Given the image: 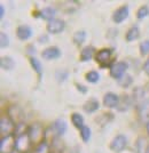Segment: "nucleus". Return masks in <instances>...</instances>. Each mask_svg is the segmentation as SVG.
Returning a JSON list of instances; mask_svg holds the SVG:
<instances>
[{"instance_id": "f257e3e1", "label": "nucleus", "mask_w": 149, "mask_h": 153, "mask_svg": "<svg viewBox=\"0 0 149 153\" xmlns=\"http://www.w3.org/2000/svg\"><path fill=\"white\" fill-rule=\"evenodd\" d=\"M112 54H114V49L112 48H102V49L97 51L95 61H97V63L100 64V66L102 69H106L107 66L110 69L111 66L114 65V63H111Z\"/></svg>"}, {"instance_id": "f03ea898", "label": "nucleus", "mask_w": 149, "mask_h": 153, "mask_svg": "<svg viewBox=\"0 0 149 153\" xmlns=\"http://www.w3.org/2000/svg\"><path fill=\"white\" fill-rule=\"evenodd\" d=\"M28 134L30 136V140L32 143H41L45 140V130L39 122H34L28 128Z\"/></svg>"}, {"instance_id": "7ed1b4c3", "label": "nucleus", "mask_w": 149, "mask_h": 153, "mask_svg": "<svg viewBox=\"0 0 149 153\" xmlns=\"http://www.w3.org/2000/svg\"><path fill=\"white\" fill-rule=\"evenodd\" d=\"M31 144L32 142L30 140L28 131L22 135H19L16 136V140H15V151L19 153H29Z\"/></svg>"}, {"instance_id": "20e7f679", "label": "nucleus", "mask_w": 149, "mask_h": 153, "mask_svg": "<svg viewBox=\"0 0 149 153\" xmlns=\"http://www.w3.org/2000/svg\"><path fill=\"white\" fill-rule=\"evenodd\" d=\"M129 69V64L125 61H118L109 69V74L112 79L119 80L124 74H126V71Z\"/></svg>"}, {"instance_id": "39448f33", "label": "nucleus", "mask_w": 149, "mask_h": 153, "mask_svg": "<svg viewBox=\"0 0 149 153\" xmlns=\"http://www.w3.org/2000/svg\"><path fill=\"white\" fill-rule=\"evenodd\" d=\"M16 129V123L8 117V115H2L0 119V133L1 137L7 136V135H13Z\"/></svg>"}, {"instance_id": "423d86ee", "label": "nucleus", "mask_w": 149, "mask_h": 153, "mask_svg": "<svg viewBox=\"0 0 149 153\" xmlns=\"http://www.w3.org/2000/svg\"><path fill=\"white\" fill-rule=\"evenodd\" d=\"M110 150L115 153H121L127 147V137L123 134L116 135L110 142Z\"/></svg>"}, {"instance_id": "0eeeda50", "label": "nucleus", "mask_w": 149, "mask_h": 153, "mask_svg": "<svg viewBox=\"0 0 149 153\" xmlns=\"http://www.w3.org/2000/svg\"><path fill=\"white\" fill-rule=\"evenodd\" d=\"M15 135H7L2 136L0 140V152L1 153H13L15 152Z\"/></svg>"}, {"instance_id": "6e6552de", "label": "nucleus", "mask_w": 149, "mask_h": 153, "mask_svg": "<svg viewBox=\"0 0 149 153\" xmlns=\"http://www.w3.org/2000/svg\"><path fill=\"white\" fill-rule=\"evenodd\" d=\"M65 29V22L63 19H54L49 22H47L46 30L49 34H58L61 32H63Z\"/></svg>"}, {"instance_id": "1a4fd4ad", "label": "nucleus", "mask_w": 149, "mask_h": 153, "mask_svg": "<svg viewBox=\"0 0 149 153\" xmlns=\"http://www.w3.org/2000/svg\"><path fill=\"white\" fill-rule=\"evenodd\" d=\"M130 15V7L127 5H123V6L118 7L116 10L112 14V22L116 24H121L125 19L129 17Z\"/></svg>"}, {"instance_id": "9d476101", "label": "nucleus", "mask_w": 149, "mask_h": 153, "mask_svg": "<svg viewBox=\"0 0 149 153\" xmlns=\"http://www.w3.org/2000/svg\"><path fill=\"white\" fill-rule=\"evenodd\" d=\"M119 100H121V96L117 95L116 93H112V91H108L106 93L102 98V103L106 108H117L118 104H119Z\"/></svg>"}, {"instance_id": "9b49d317", "label": "nucleus", "mask_w": 149, "mask_h": 153, "mask_svg": "<svg viewBox=\"0 0 149 153\" xmlns=\"http://www.w3.org/2000/svg\"><path fill=\"white\" fill-rule=\"evenodd\" d=\"M62 53L61 49L56 47V46H51V47H47L44 51H41V57L46 59V61H52V59H58L61 57Z\"/></svg>"}, {"instance_id": "f8f14e48", "label": "nucleus", "mask_w": 149, "mask_h": 153, "mask_svg": "<svg viewBox=\"0 0 149 153\" xmlns=\"http://www.w3.org/2000/svg\"><path fill=\"white\" fill-rule=\"evenodd\" d=\"M136 108H138V113H139L140 120L147 123L149 121V97L142 101Z\"/></svg>"}, {"instance_id": "ddd939ff", "label": "nucleus", "mask_w": 149, "mask_h": 153, "mask_svg": "<svg viewBox=\"0 0 149 153\" xmlns=\"http://www.w3.org/2000/svg\"><path fill=\"white\" fill-rule=\"evenodd\" d=\"M31 36H32V29L29 25L22 24V25L17 26V29H16V37L19 40H22V41L28 40V39L31 38Z\"/></svg>"}, {"instance_id": "4468645a", "label": "nucleus", "mask_w": 149, "mask_h": 153, "mask_svg": "<svg viewBox=\"0 0 149 153\" xmlns=\"http://www.w3.org/2000/svg\"><path fill=\"white\" fill-rule=\"evenodd\" d=\"M52 128L54 130V133L58 136H63L65 134V131H67V129H68V125H67L64 119L58 118V119H56L55 121L53 122Z\"/></svg>"}, {"instance_id": "2eb2a0df", "label": "nucleus", "mask_w": 149, "mask_h": 153, "mask_svg": "<svg viewBox=\"0 0 149 153\" xmlns=\"http://www.w3.org/2000/svg\"><path fill=\"white\" fill-rule=\"evenodd\" d=\"M95 48L93 46H86L80 51V61L82 62H90L92 58L95 57Z\"/></svg>"}, {"instance_id": "dca6fc26", "label": "nucleus", "mask_w": 149, "mask_h": 153, "mask_svg": "<svg viewBox=\"0 0 149 153\" xmlns=\"http://www.w3.org/2000/svg\"><path fill=\"white\" fill-rule=\"evenodd\" d=\"M99 108H100V103L97 98H90L83 105V110L86 113H94L99 110Z\"/></svg>"}, {"instance_id": "f3484780", "label": "nucleus", "mask_w": 149, "mask_h": 153, "mask_svg": "<svg viewBox=\"0 0 149 153\" xmlns=\"http://www.w3.org/2000/svg\"><path fill=\"white\" fill-rule=\"evenodd\" d=\"M133 104V100L132 97L129 95H123L121 96V100H119V104L117 106V110L119 112H124V111H127L131 108V105Z\"/></svg>"}, {"instance_id": "a211bd4d", "label": "nucleus", "mask_w": 149, "mask_h": 153, "mask_svg": "<svg viewBox=\"0 0 149 153\" xmlns=\"http://www.w3.org/2000/svg\"><path fill=\"white\" fill-rule=\"evenodd\" d=\"M140 37V29L138 25H132L127 30L126 34H125V39L127 42H132V41H136Z\"/></svg>"}, {"instance_id": "6ab92c4d", "label": "nucleus", "mask_w": 149, "mask_h": 153, "mask_svg": "<svg viewBox=\"0 0 149 153\" xmlns=\"http://www.w3.org/2000/svg\"><path fill=\"white\" fill-rule=\"evenodd\" d=\"M55 14H56L55 8H53V7H45V8H43V9L39 12V16L43 19L49 22V21H52V19H55Z\"/></svg>"}, {"instance_id": "aec40b11", "label": "nucleus", "mask_w": 149, "mask_h": 153, "mask_svg": "<svg viewBox=\"0 0 149 153\" xmlns=\"http://www.w3.org/2000/svg\"><path fill=\"white\" fill-rule=\"evenodd\" d=\"M15 61L10 56H2L0 59V66L2 70L6 71H12L15 68Z\"/></svg>"}, {"instance_id": "412c9836", "label": "nucleus", "mask_w": 149, "mask_h": 153, "mask_svg": "<svg viewBox=\"0 0 149 153\" xmlns=\"http://www.w3.org/2000/svg\"><path fill=\"white\" fill-rule=\"evenodd\" d=\"M145 94H146V91H145V89L141 88V87H136V88H134L132 100H133V103H136V106L142 102V101L146 100V98H145Z\"/></svg>"}, {"instance_id": "4be33fe9", "label": "nucleus", "mask_w": 149, "mask_h": 153, "mask_svg": "<svg viewBox=\"0 0 149 153\" xmlns=\"http://www.w3.org/2000/svg\"><path fill=\"white\" fill-rule=\"evenodd\" d=\"M70 120H71V123L77 128V129H82V128L85 126L84 123V117L80 114V113H77V112H73L70 117Z\"/></svg>"}, {"instance_id": "5701e85b", "label": "nucleus", "mask_w": 149, "mask_h": 153, "mask_svg": "<svg viewBox=\"0 0 149 153\" xmlns=\"http://www.w3.org/2000/svg\"><path fill=\"white\" fill-rule=\"evenodd\" d=\"M29 62L31 64V68L33 69V71L38 76H41L43 74V64H41V62L37 57H34V56H31V57L29 58Z\"/></svg>"}, {"instance_id": "b1692460", "label": "nucleus", "mask_w": 149, "mask_h": 153, "mask_svg": "<svg viewBox=\"0 0 149 153\" xmlns=\"http://www.w3.org/2000/svg\"><path fill=\"white\" fill-rule=\"evenodd\" d=\"M72 40H73V42L77 46L83 45L85 42V40H86V32L84 30L76 31L73 33V36H72Z\"/></svg>"}, {"instance_id": "393cba45", "label": "nucleus", "mask_w": 149, "mask_h": 153, "mask_svg": "<svg viewBox=\"0 0 149 153\" xmlns=\"http://www.w3.org/2000/svg\"><path fill=\"white\" fill-rule=\"evenodd\" d=\"M79 135H80V138H82V140L84 143H88L92 137L91 128L88 127V126H84L82 129H79Z\"/></svg>"}, {"instance_id": "a878e982", "label": "nucleus", "mask_w": 149, "mask_h": 153, "mask_svg": "<svg viewBox=\"0 0 149 153\" xmlns=\"http://www.w3.org/2000/svg\"><path fill=\"white\" fill-rule=\"evenodd\" d=\"M85 80L88 83H97L100 81V74L97 71H90L85 74Z\"/></svg>"}, {"instance_id": "bb28decb", "label": "nucleus", "mask_w": 149, "mask_h": 153, "mask_svg": "<svg viewBox=\"0 0 149 153\" xmlns=\"http://www.w3.org/2000/svg\"><path fill=\"white\" fill-rule=\"evenodd\" d=\"M117 82L118 85L121 86V87H124V88H127V87H130L132 82H133V78L129 74V73H126V74H124L119 80H117Z\"/></svg>"}, {"instance_id": "cd10ccee", "label": "nucleus", "mask_w": 149, "mask_h": 153, "mask_svg": "<svg viewBox=\"0 0 149 153\" xmlns=\"http://www.w3.org/2000/svg\"><path fill=\"white\" fill-rule=\"evenodd\" d=\"M36 153H51V147L48 145V143L46 140H43L41 143H39L36 147Z\"/></svg>"}, {"instance_id": "c85d7f7f", "label": "nucleus", "mask_w": 149, "mask_h": 153, "mask_svg": "<svg viewBox=\"0 0 149 153\" xmlns=\"http://www.w3.org/2000/svg\"><path fill=\"white\" fill-rule=\"evenodd\" d=\"M148 15H149V7L147 5H145V6H141L138 9V12H136V19H146Z\"/></svg>"}, {"instance_id": "c756f323", "label": "nucleus", "mask_w": 149, "mask_h": 153, "mask_svg": "<svg viewBox=\"0 0 149 153\" xmlns=\"http://www.w3.org/2000/svg\"><path fill=\"white\" fill-rule=\"evenodd\" d=\"M139 51L141 56H147L149 54V40H143L139 45Z\"/></svg>"}, {"instance_id": "7c9ffc66", "label": "nucleus", "mask_w": 149, "mask_h": 153, "mask_svg": "<svg viewBox=\"0 0 149 153\" xmlns=\"http://www.w3.org/2000/svg\"><path fill=\"white\" fill-rule=\"evenodd\" d=\"M8 46H9V37L7 33L1 32L0 33V47L4 49V48H7Z\"/></svg>"}, {"instance_id": "2f4dec72", "label": "nucleus", "mask_w": 149, "mask_h": 153, "mask_svg": "<svg viewBox=\"0 0 149 153\" xmlns=\"http://www.w3.org/2000/svg\"><path fill=\"white\" fill-rule=\"evenodd\" d=\"M76 88L82 94H86V91H87V87L84 86V85H82V83H76Z\"/></svg>"}, {"instance_id": "473e14b6", "label": "nucleus", "mask_w": 149, "mask_h": 153, "mask_svg": "<svg viewBox=\"0 0 149 153\" xmlns=\"http://www.w3.org/2000/svg\"><path fill=\"white\" fill-rule=\"evenodd\" d=\"M143 71H145V73L149 76V57L145 61V63H143Z\"/></svg>"}, {"instance_id": "72a5a7b5", "label": "nucleus", "mask_w": 149, "mask_h": 153, "mask_svg": "<svg viewBox=\"0 0 149 153\" xmlns=\"http://www.w3.org/2000/svg\"><path fill=\"white\" fill-rule=\"evenodd\" d=\"M38 40H39V42H40V44H46V42L48 41V36H46V34L40 36Z\"/></svg>"}, {"instance_id": "f704fd0d", "label": "nucleus", "mask_w": 149, "mask_h": 153, "mask_svg": "<svg viewBox=\"0 0 149 153\" xmlns=\"http://www.w3.org/2000/svg\"><path fill=\"white\" fill-rule=\"evenodd\" d=\"M4 16H5V7L1 5V6H0V17L2 19Z\"/></svg>"}, {"instance_id": "c9c22d12", "label": "nucleus", "mask_w": 149, "mask_h": 153, "mask_svg": "<svg viewBox=\"0 0 149 153\" xmlns=\"http://www.w3.org/2000/svg\"><path fill=\"white\" fill-rule=\"evenodd\" d=\"M146 130H147V134L149 135V121L146 123Z\"/></svg>"}, {"instance_id": "e433bc0d", "label": "nucleus", "mask_w": 149, "mask_h": 153, "mask_svg": "<svg viewBox=\"0 0 149 153\" xmlns=\"http://www.w3.org/2000/svg\"><path fill=\"white\" fill-rule=\"evenodd\" d=\"M145 153H149V145H147L146 150H145Z\"/></svg>"}]
</instances>
